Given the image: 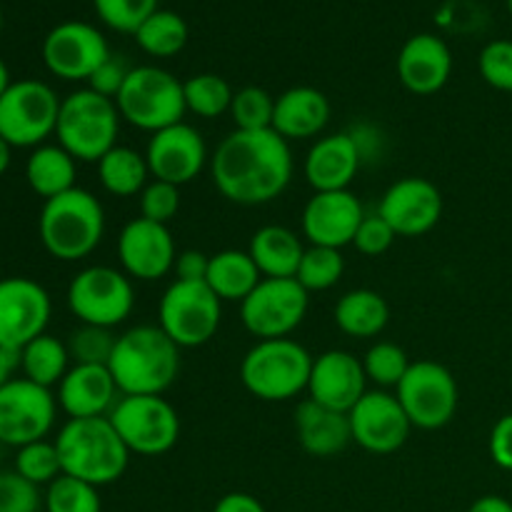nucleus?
<instances>
[{"label": "nucleus", "instance_id": "f257e3e1", "mask_svg": "<svg viewBox=\"0 0 512 512\" xmlns=\"http://www.w3.org/2000/svg\"><path fill=\"white\" fill-rule=\"evenodd\" d=\"M295 160L290 143L275 130H233L210 155V175L225 200L265 205L288 190Z\"/></svg>", "mask_w": 512, "mask_h": 512}, {"label": "nucleus", "instance_id": "f03ea898", "mask_svg": "<svg viewBox=\"0 0 512 512\" xmlns=\"http://www.w3.org/2000/svg\"><path fill=\"white\" fill-rule=\"evenodd\" d=\"M108 370L120 395H163L180 373V348L158 325H135L115 340Z\"/></svg>", "mask_w": 512, "mask_h": 512}, {"label": "nucleus", "instance_id": "7ed1b4c3", "mask_svg": "<svg viewBox=\"0 0 512 512\" xmlns=\"http://www.w3.org/2000/svg\"><path fill=\"white\" fill-rule=\"evenodd\" d=\"M63 475L103 488L123 478L130 450L113 428L110 418H75L55 438Z\"/></svg>", "mask_w": 512, "mask_h": 512}, {"label": "nucleus", "instance_id": "20e7f679", "mask_svg": "<svg viewBox=\"0 0 512 512\" xmlns=\"http://www.w3.org/2000/svg\"><path fill=\"white\" fill-rule=\"evenodd\" d=\"M43 248L63 263H75L93 253L105 235V210L90 190L73 188L45 200L38 218Z\"/></svg>", "mask_w": 512, "mask_h": 512}, {"label": "nucleus", "instance_id": "39448f33", "mask_svg": "<svg viewBox=\"0 0 512 512\" xmlns=\"http://www.w3.org/2000/svg\"><path fill=\"white\" fill-rule=\"evenodd\" d=\"M313 355L293 338L258 340L240 363V383L253 398L283 403L308 390Z\"/></svg>", "mask_w": 512, "mask_h": 512}, {"label": "nucleus", "instance_id": "423d86ee", "mask_svg": "<svg viewBox=\"0 0 512 512\" xmlns=\"http://www.w3.org/2000/svg\"><path fill=\"white\" fill-rule=\"evenodd\" d=\"M120 120L115 100L90 88L75 90L60 103L55 138L78 163H98L118 145Z\"/></svg>", "mask_w": 512, "mask_h": 512}, {"label": "nucleus", "instance_id": "0eeeda50", "mask_svg": "<svg viewBox=\"0 0 512 512\" xmlns=\"http://www.w3.org/2000/svg\"><path fill=\"white\" fill-rule=\"evenodd\" d=\"M115 105L125 123L150 135L175 123H183V115L188 113L183 80L158 65L130 68L128 78L115 98Z\"/></svg>", "mask_w": 512, "mask_h": 512}, {"label": "nucleus", "instance_id": "6e6552de", "mask_svg": "<svg viewBox=\"0 0 512 512\" xmlns=\"http://www.w3.org/2000/svg\"><path fill=\"white\" fill-rule=\"evenodd\" d=\"M223 320V300L208 283L173 280L158 305V328L183 348H200L215 338Z\"/></svg>", "mask_w": 512, "mask_h": 512}, {"label": "nucleus", "instance_id": "1a4fd4ad", "mask_svg": "<svg viewBox=\"0 0 512 512\" xmlns=\"http://www.w3.org/2000/svg\"><path fill=\"white\" fill-rule=\"evenodd\" d=\"M60 103L43 80H13L0 95V138L13 148H38L55 135Z\"/></svg>", "mask_w": 512, "mask_h": 512}, {"label": "nucleus", "instance_id": "9d476101", "mask_svg": "<svg viewBox=\"0 0 512 512\" xmlns=\"http://www.w3.org/2000/svg\"><path fill=\"white\" fill-rule=\"evenodd\" d=\"M130 453L158 458L180 440L178 410L163 395H123L108 415Z\"/></svg>", "mask_w": 512, "mask_h": 512}, {"label": "nucleus", "instance_id": "9b49d317", "mask_svg": "<svg viewBox=\"0 0 512 512\" xmlns=\"http://www.w3.org/2000/svg\"><path fill=\"white\" fill-rule=\"evenodd\" d=\"M68 308L83 325L113 330L133 313V280L110 265L83 268L68 285Z\"/></svg>", "mask_w": 512, "mask_h": 512}, {"label": "nucleus", "instance_id": "f8f14e48", "mask_svg": "<svg viewBox=\"0 0 512 512\" xmlns=\"http://www.w3.org/2000/svg\"><path fill=\"white\" fill-rule=\"evenodd\" d=\"M410 425L418 430H440L455 418L460 403L458 383L445 365L418 360L395 388Z\"/></svg>", "mask_w": 512, "mask_h": 512}, {"label": "nucleus", "instance_id": "ddd939ff", "mask_svg": "<svg viewBox=\"0 0 512 512\" xmlns=\"http://www.w3.org/2000/svg\"><path fill=\"white\" fill-rule=\"evenodd\" d=\"M308 295L295 278H263L240 303V320L258 340L290 338L308 315Z\"/></svg>", "mask_w": 512, "mask_h": 512}, {"label": "nucleus", "instance_id": "4468645a", "mask_svg": "<svg viewBox=\"0 0 512 512\" xmlns=\"http://www.w3.org/2000/svg\"><path fill=\"white\" fill-rule=\"evenodd\" d=\"M58 415V398L50 388L28 378H13L0 388V443L10 448L45 440Z\"/></svg>", "mask_w": 512, "mask_h": 512}, {"label": "nucleus", "instance_id": "2eb2a0df", "mask_svg": "<svg viewBox=\"0 0 512 512\" xmlns=\"http://www.w3.org/2000/svg\"><path fill=\"white\" fill-rule=\"evenodd\" d=\"M110 58V48L105 35L95 25L83 20L60 23L45 35L43 63L55 78L60 80H85L93 78L95 70Z\"/></svg>", "mask_w": 512, "mask_h": 512}, {"label": "nucleus", "instance_id": "dca6fc26", "mask_svg": "<svg viewBox=\"0 0 512 512\" xmlns=\"http://www.w3.org/2000/svg\"><path fill=\"white\" fill-rule=\"evenodd\" d=\"M53 313L48 290L30 278L0 280V348L20 353L45 333Z\"/></svg>", "mask_w": 512, "mask_h": 512}, {"label": "nucleus", "instance_id": "f3484780", "mask_svg": "<svg viewBox=\"0 0 512 512\" xmlns=\"http://www.w3.org/2000/svg\"><path fill=\"white\" fill-rule=\"evenodd\" d=\"M378 215L388 220L398 238H420L443 218V195L428 178L408 175L385 190Z\"/></svg>", "mask_w": 512, "mask_h": 512}, {"label": "nucleus", "instance_id": "a211bd4d", "mask_svg": "<svg viewBox=\"0 0 512 512\" xmlns=\"http://www.w3.org/2000/svg\"><path fill=\"white\" fill-rule=\"evenodd\" d=\"M353 443L373 455H390L408 443L413 430L403 405L388 390H368L348 413Z\"/></svg>", "mask_w": 512, "mask_h": 512}, {"label": "nucleus", "instance_id": "6ab92c4d", "mask_svg": "<svg viewBox=\"0 0 512 512\" xmlns=\"http://www.w3.org/2000/svg\"><path fill=\"white\" fill-rule=\"evenodd\" d=\"M145 160L155 180H165L178 188L198 178L205 165H210L203 135L185 120L150 135Z\"/></svg>", "mask_w": 512, "mask_h": 512}, {"label": "nucleus", "instance_id": "aec40b11", "mask_svg": "<svg viewBox=\"0 0 512 512\" xmlns=\"http://www.w3.org/2000/svg\"><path fill=\"white\" fill-rule=\"evenodd\" d=\"M175 258H178V250H175V240L168 225L133 218L120 230L118 260L130 280L153 283V280L165 278L168 273H173Z\"/></svg>", "mask_w": 512, "mask_h": 512}, {"label": "nucleus", "instance_id": "412c9836", "mask_svg": "<svg viewBox=\"0 0 512 512\" xmlns=\"http://www.w3.org/2000/svg\"><path fill=\"white\" fill-rule=\"evenodd\" d=\"M365 218L363 203L350 190L313 193L303 208V235L310 245L343 250L353 245L355 233Z\"/></svg>", "mask_w": 512, "mask_h": 512}, {"label": "nucleus", "instance_id": "4be33fe9", "mask_svg": "<svg viewBox=\"0 0 512 512\" xmlns=\"http://www.w3.org/2000/svg\"><path fill=\"white\" fill-rule=\"evenodd\" d=\"M308 398L338 413H350L368 393L363 360L348 350H328L313 358L308 380Z\"/></svg>", "mask_w": 512, "mask_h": 512}, {"label": "nucleus", "instance_id": "5701e85b", "mask_svg": "<svg viewBox=\"0 0 512 512\" xmlns=\"http://www.w3.org/2000/svg\"><path fill=\"white\" fill-rule=\"evenodd\" d=\"M363 153L353 133H330L310 145L303 163V175L315 193L350 190L358 175Z\"/></svg>", "mask_w": 512, "mask_h": 512}, {"label": "nucleus", "instance_id": "b1692460", "mask_svg": "<svg viewBox=\"0 0 512 512\" xmlns=\"http://www.w3.org/2000/svg\"><path fill=\"white\" fill-rule=\"evenodd\" d=\"M395 68L405 90L413 95H433L448 85L453 73V53L438 35L418 33L405 40Z\"/></svg>", "mask_w": 512, "mask_h": 512}, {"label": "nucleus", "instance_id": "393cba45", "mask_svg": "<svg viewBox=\"0 0 512 512\" xmlns=\"http://www.w3.org/2000/svg\"><path fill=\"white\" fill-rule=\"evenodd\" d=\"M118 393L108 365H73L58 385V405L70 420L108 418Z\"/></svg>", "mask_w": 512, "mask_h": 512}, {"label": "nucleus", "instance_id": "a878e982", "mask_svg": "<svg viewBox=\"0 0 512 512\" xmlns=\"http://www.w3.org/2000/svg\"><path fill=\"white\" fill-rule=\"evenodd\" d=\"M330 100L323 90L295 85L275 98L273 130L285 140H310L330 123Z\"/></svg>", "mask_w": 512, "mask_h": 512}, {"label": "nucleus", "instance_id": "bb28decb", "mask_svg": "<svg viewBox=\"0 0 512 512\" xmlns=\"http://www.w3.org/2000/svg\"><path fill=\"white\" fill-rule=\"evenodd\" d=\"M295 433L300 448L313 458H333L353 443L348 413H338L305 398L295 408Z\"/></svg>", "mask_w": 512, "mask_h": 512}, {"label": "nucleus", "instance_id": "cd10ccee", "mask_svg": "<svg viewBox=\"0 0 512 512\" xmlns=\"http://www.w3.org/2000/svg\"><path fill=\"white\" fill-rule=\"evenodd\" d=\"M248 253L263 278H295L305 245L285 225H263L250 238Z\"/></svg>", "mask_w": 512, "mask_h": 512}, {"label": "nucleus", "instance_id": "c85d7f7f", "mask_svg": "<svg viewBox=\"0 0 512 512\" xmlns=\"http://www.w3.org/2000/svg\"><path fill=\"white\" fill-rule=\"evenodd\" d=\"M333 318L340 333L350 335V338H378L388 328L390 305L383 295L370 288L348 290L335 303Z\"/></svg>", "mask_w": 512, "mask_h": 512}, {"label": "nucleus", "instance_id": "c756f323", "mask_svg": "<svg viewBox=\"0 0 512 512\" xmlns=\"http://www.w3.org/2000/svg\"><path fill=\"white\" fill-rule=\"evenodd\" d=\"M75 173H78V160L60 145H38L25 163V180H28L30 190L43 200L78 188Z\"/></svg>", "mask_w": 512, "mask_h": 512}, {"label": "nucleus", "instance_id": "7c9ffc66", "mask_svg": "<svg viewBox=\"0 0 512 512\" xmlns=\"http://www.w3.org/2000/svg\"><path fill=\"white\" fill-rule=\"evenodd\" d=\"M260 280H263V275H260L258 265L253 263L248 250L230 248L210 255L205 283L223 303H243Z\"/></svg>", "mask_w": 512, "mask_h": 512}, {"label": "nucleus", "instance_id": "2f4dec72", "mask_svg": "<svg viewBox=\"0 0 512 512\" xmlns=\"http://www.w3.org/2000/svg\"><path fill=\"white\" fill-rule=\"evenodd\" d=\"M95 165H98V178L103 190L115 198L140 195L145 185L150 183L148 178H153L145 153H138L130 145H115Z\"/></svg>", "mask_w": 512, "mask_h": 512}, {"label": "nucleus", "instance_id": "473e14b6", "mask_svg": "<svg viewBox=\"0 0 512 512\" xmlns=\"http://www.w3.org/2000/svg\"><path fill=\"white\" fill-rule=\"evenodd\" d=\"M70 353L68 345L58 340L55 335H38L30 340L23 350H20V368H23V378L33 380V383L43 385V388H53L60 385V380L68 373Z\"/></svg>", "mask_w": 512, "mask_h": 512}, {"label": "nucleus", "instance_id": "72a5a7b5", "mask_svg": "<svg viewBox=\"0 0 512 512\" xmlns=\"http://www.w3.org/2000/svg\"><path fill=\"white\" fill-rule=\"evenodd\" d=\"M135 43L153 58H173L188 45V23L173 10H155L138 30Z\"/></svg>", "mask_w": 512, "mask_h": 512}, {"label": "nucleus", "instance_id": "f704fd0d", "mask_svg": "<svg viewBox=\"0 0 512 512\" xmlns=\"http://www.w3.org/2000/svg\"><path fill=\"white\" fill-rule=\"evenodd\" d=\"M185 108L195 113L198 118L213 120L220 115L230 113L235 90L225 78L215 73H198L183 83Z\"/></svg>", "mask_w": 512, "mask_h": 512}, {"label": "nucleus", "instance_id": "c9c22d12", "mask_svg": "<svg viewBox=\"0 0 512 512\" xmlns=\"http://www.w3.org/2000/svg\"><path fill=\"white\" fill-rule=\"evenodd\" d=\"M345 273V258L340 250L335 248H320V245H310L305 248L303 260L295 280L303 285L308 293H323V290L335 288Z\"/></svg>", "mask_w": 512, "mask_h": 512}, {"label": "nucleus", "instance_id": "e433bc0d", "mask_svg": "<svg viewBox=\"0 0 512 512\" xmlns=\"http://www.w3.org/2000/svg\"><path fill=\"white\" fill-rule=\"evenodd\" d=\"M410 365L413 363L408 360V353L398 343H390V340H380V343L370 345L368 353L363 355L365 378H368V383H375L383 390L398 388Z\"/></svg>", "mask_w": 512, "mask_h": 512}, {"label": "nucleus", "instance_id": "4c0bfd02", "mask_svg": "<svg viewBox=\"0 0 512 512\" xmlns=\"http://www.w3.org/2000/svg\"><path fill=\"white\" fill-rule=\"evenodd\" d=\"M228 115L235 130H273L275 98L265 88L248 85L233 95Z\"/></svg>", "mask_w": 512, "mask_h": 512}, {"label": "nucleus", "instance_id": "58836bf2", "mask_svg": "<svg viewBox=\"0 0 512 512\" xmlns=\"http://www.w3.org/2000/svg\"><path fill=\"white\" fill-rule=\"evenodd\" d=\"M45 510L48 512H100L98 488L85 480L70 478V475H60L48 485L45 493Z\"/></svg>", "mask_w": 512, "mask_h": 512}, {"label": "nucleus", "instance_id": "ea45409f", "mask_svg": "<svg viewBox=\"0 0 512 512\" xmlns=\"http://www.w3.org/2000/svg\"><path fill=\"white\" fill-rule=\"evenodd\" d=\"M15 473L23 475L25 480L35 485H50L55 478L63 475V465H60V455L55 443L48 440H38L18 448L15 455Z\"/></svg>", "mask_w": 512, "mask_h": 512}, {"label": "nucleus", "instance_id": "a19ab883", "mask_svg": "<svg viewBox=\"0 0 512 512\" xmlns=\"http://www.w3.org/2000/svg\"><path fill=\"white\" fill-rule=\"evenodd\" d=\"M115 340L118 338L110 328L80 323V328L70 333L65 345H68L70 360H75V365H108Z\"/></svg>", "mask_w": 512, "mask_h": 512}, {"label": "nucleus", "instance_id": "79ce46f5", "mask_svg": "<svg viewBox=\"0 0 512 512\" xmlns=\"http://www.w3.org/2000/svg\"><path fill=\"white\" fill-rule=\"evenodd\" d=\"M95 13L108 28L135 35V30L158 10V0H93Z\"/></svg>", "mask_w": 512, "mask_h": 512}, {"label": "nucleus", "instance_id": "37998d69", "mask_svg": "<svg viewBox=\"0 0 512 512\" xmlns=\"http://www.w3.org/2000/svg\"><path fill=\"white\" fill-rule=\"evenodd\" d=\"M140 198V218L153 220V223L168 225L180 210V188L165 180H150L143 188Z\"/></svg>", "mask_w": 512, "mask_h": 512}, {"label": "nucleus", "instance_id": "c03bdc74", "mask_svg": "<svg viewBox=\"0 0 512 512\" xmlns=\"http://www.w3.org/2000/svg\"><path fill=\"white\" fill-rule=\"evenodd\" d=\"M478 70L490 88L512 93V40H490L480 50Z\"/></svg>", "mask_w": 512, "mask_h": 512}, {"label": "nucleus", "instance_id": "a18cd8bd", "mask_svg": "<svg viewBox=\"0 0 512 512\" xmlns=\"http://www.w3.org/2000/svg\"><path fill=\"white\" fill-rule=\"evenodd\" d=\"M40 505L38 485L20 473H0V512H38Z\"/></svg>", "mask_w": 512, "mask_h": 512}, {"label": "nucleus", "instance_id": "49530a36", "mask_svg": "<svg viewBox=\"0 0 512 512\" xmlns=\"http://www.w3.org/2000/svg\"><path fill=\"white\" fill-rule=\"evenodd\" d=\"M395 230L390 228L388 220L380 218L378 213L373 215H365L363 223H360L358 233H355L353 245L358 253L368 255V258H378V255L388 253L395 243Z\"/></svg>", "mask_w": 512, "mask_h": 512}, {"label": "nucleus", "instance_id": "de8ad7c7", "mask_svg": "<svg viewBox=\"0 0 512 512\" xmlns=\"http://www.w3.org/2000/svg\"><path fill=\"white\" fill-rule=\"evenodd\" d=\"M128 73H130L128 65H125L120 58H115V55H110V58L95 70L93 78L88 80V88L95 90V93L105 95V98L115 100L118 98L120 88H123L125 78H128Z\"/></svg>", "mask_w": 512, "mask_h": 512}, {"label": "nucleus", "instance_id": "09e8293b", "mask_svg": "<svg viewBox=\"0 0 512 512\" xmlns=\"http://www.w3.org/2000/svg\"><path fill=\"white\" fill-rule=\"evenodd\" d=\"M490 458L500 470L512 473V413L503 415L490 430Z\"/></svg>", "mask_w": 512, "mask_h": 512}, {"label": "nucleus", "instance_id": "8fccbe9b", "mask_svg": "<svg viewBox=\"0 0 512 512\" xmlns=\"http://www.w3.org/2000/svg\"><path fill=\"white\" fill-rule=\"evenodd\" d=\"M210 268V255L200 253V250H183L178 253L173 265L175 280H183V283H205Z\"/></svg>", "mask_w": 512, "mask_h": 512}, {"label": "nucleus", "instance_id": "3c124183", "mask_svg": "<svg viewBox=\"0 0 512 512\" xmlns=\"http://www.w3.org/2000/svg\"><path fill=\"white\" fill-rule=\"evenodd\" d=\"M213 512H265V508L250 493H228L215 503Z\"/></svg>", "mask_w": 512, "mask_h": 512}, {"label": "nucleus", "instance_id": "603ef678", "mask_svg": "<svg viewBox=\"0 0 512 512\" xmlns=\"http://www.w3.org/2000/svg\"><path fill=\"white\" fill-rule=\"evenodd\" d=\"M468 512H512V503L500 495H483L470 505Z\"/></svg>", "mask_w": 512, "mask_h": 512}, {"label": "nucleus", "instance_id": "864d4df0", "mask_svg": "<svg viewBox=\"0 0 512 512\" xmlns=\"http://www.w3.org/2000/svg\"><path fill=\"white\" fill-rule=\"evenodd\" d=\"M18 365H20V353H15V350H8V348H0V388L13 380V373Z\"/></svg>", "mask_w": 512, "mask_h": 512}, {"label": "nucleus", "instance_id": "5fc2aeb1", "mask_svg": "<svg viewBox=\"0 0 512 512\" xmlns=\"http://www.w3.org/2000/svg\"><path fill=\"white\" fill-rule=\"evenodd\" d=\"M10 158H13V145L0 138V175L10 168Z\"/></svg>", "mask_w": 512, "mask_h": 512}, {"label": "nucleus", "instance_id": "6e6d98bb", "mask_svg": "<svg viewBox=\"0 0 512 512\" xmlns=\"http://www.w3.org/2000/svg\"><path fill=\"white\" fill-rule=\"evenodd\" d=\"M13 83V80H10V70H8V65L3 63V58H0V95L5 93V90H8V85Z\"/></svg>", "mask_w": 512, "mask_h": 512}, {"label": "nucleus", "instance_id": "4d7b16f0", "mask_svg": "<svg viewBox=\"0 0 512 512\" xmlns=\"http://www.w3.org/2000/svg\"><path fill=\"white\" fill-rule=\"evenodd\" d=\"M508 10H510V15H512V0H508Z\"/></svg>", "mask_w": 512, "mask_h": 512}, {"label": "nucleus", "instance_id": "13d9d810", "mask_svg": "<svg viewBox=\"0 0 512 512\" xmlns=\"http://www.w3.org/2000/svg\"><path fill=\"white\" fill-rule=\"evenodd\" d=\"M0 28H3V13H0Z\"/></svg>", "mask_w": 512, "mask_h": 512}]
</instances>
